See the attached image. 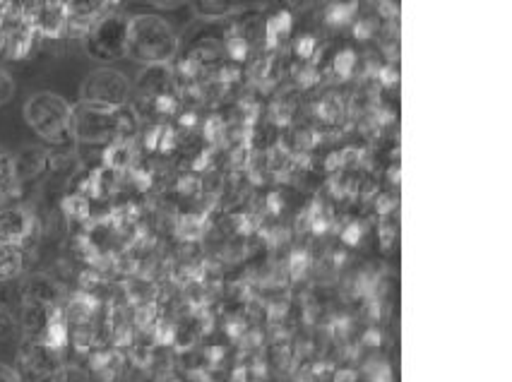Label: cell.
Wrapping results in <instances>:
<instances>
[{"label":"cell","instance_id":"52a82bcc","mask_svg":"<svg viewBox=\"0 0 512 382\" xmlns=\"http://www.w3.org/2000/svg\"><path fill=\"white\" fill-rule=\"evenodd\" d=\"M49 152L39 147H25L13 157V181H32L49 169Z\"/></svg>","mask_w":512,"mask_h":382},{"label":"cell","instance_id":"ba28073f","mask_svg":"<svg viewBox=\"0 0 512 382\" xmlns=\"http://www.w3.org/2000/svg\"><path fill=\"white\" fill-rule=\"evenodd\" d=\"M32 234V217L25 210H0V243L17 246Z\"/></svg>","mask_w":512,"mask_h":382},{"label":"cell","instance_id":"8992f818","mask_svg":"<svg viewBox=\"0 0 512 382\" xmlns=\"http://www.w3.org/2000/svg\"><path fill=\"white\" fill-rule=\"evenodd\" d=\"M37 44V29L27 15L8 13L0 25V53L10 61H25Z\"/></svg>","mask_w":512,"mask_h":382},{"label":"cell","instance_id":"277c9868","mask_svg":"<svg viewBox=\"0 0 512 382\" xmlns=\"http://www.w3.org/2000/svg\"><path fill=\"white\" fill-rule=\"evenodd\" d=\"M82 46L94 61H121L128 56V17L104 13L85 29Z\"/></svg>","mask_w":512,"mask_h":382},{"label":"cell","instance_id":"30bf717a","mask_svg":"<svg viewBox=\"0 0 512 382\" xmlns=\"http://www.w3.org/2000/svg\"><path fill=\"white\" fill-rule=\"evenodd\" d=\"M200 20H226L241 10V0H188Z\"/></svg>","mask_w":512,"mask_h":382},{"label":"cell","instance_id":"5bb4252c","mask_svg":"<svg viewBox=\"0 0 512 382\" xmlns=\"http://www.w3.org/2000/svg\"><path fill=\"white\" fill-rule=\"evenodd\" d=\"M13 327H15L13 320H10L5 313H0V344L8 342V339L13 337Z\"/></svg>","mask_w":512,"mask_h":382},{"label":"cell","instance_id":"7c38bea8","mask_svg":"<svg viewBox=\"0 0 512 382\" xmlns=\"http://www.w3.org/2000/svg\"><path fill=\"white\" fill-rule=\"evenodd\" d=\"M13 183V154L0 147V190Z\"/></svg>","mask_w":512,"mask_h":382},{"label":"cell","instance_id":"9c48e42d","mask_svg":"<svg viewBox=\"0 0 512 382\" xmlns=\"http://www.w3.org/2000/svg\"><path fill=\"white\" fill-rule=\"evenodd\" d=\"M65 13H68V22L75 25H85V29L99 20L106 13V0H63Z\"/></svg>","mask_w":512,"mask_h":382},{"label":"cell","instance_id":"2e32d148","mask_svg":"<svg viewBox=\"0 0 512 382\" xmlns=\"http://www.w3.org/2000/svg\"><path fill=\"white\" fill-rule=\"evenodd\" d=\"M0 382H22V380H20V375H17V370L0 363Z\"/></svg>","mask_w":512,"mask_h":382},{"label":"cell","instance_id":"3957f363","mask_svg":"<svg viewBox=\"0 0 512 382\" xmlns=\"http://www.w3.org/2000/svg\"><path fill=\"white\" fill-rule=\"evenodd\" d=\"M25 121L53 147L73 145V106L56 92H34L25 101Z\"/></svg>","mask_w":512,"mask_h":382},{"label":"cell","instance_id":"6da1fadb","mask_svg":"<svg viewBox=\"0 0 512 382\" xmlns=\"http://www.w3.org/2000/svg\"><path fill=\"white\" fill-rule=\"evenodd\" d=\"M138 130L135 113L123 109H109V106L80 104L73 106V140L82 145H111V142L128 140Z\"/></svg>","mask_w":512,"mask_h":382},{"label":"cell","instance_id":"4fadbf2b","mask_svg":"<svg viewBox=\"0 0 512 382\" xmlns=\"http://www.w3.org/2000/svg\"><path fill=\"white\" fill-rule=\"evenodd\" d=\"M15 94V80L5 68H0V106L8 104Z\"/></svg>","mask_w":512,"mask_h":382},{"label":"cell","instance_id":"8fae6325","mask_svg":"<svg viewBox=\"0 0 512 382\" xmlns=\"http://www.w3.org/2000/svg\"><path fill=\"white\" fill-rule=\"evenodd\" d=\"M22 267V255L17 246L10 243H0V279H10L20 272Z\"/></svg>","mask_w":512,"mask_h":382},{"label":"cell","instance_id":"7a4b0ae2","mask_svg":"<svg viewBox=\"0 0 512 382\" xmlns=\"http://www.w3.org/2000/svg\"><path fill=\"white\" fill-rule=\"evenodd\" d=\"M181 39L159 15L128 17V56L142 65H169L178 56Z\"/></svg>","mask_w":512,"mask_h":382},{"label":"cell","instance_id":"5b68a950","mask_svg":"<svg viewBox=\"0 0 512 382\" xmlns=\"http://www.w3.org/2000/svg\"><path fill=\"white\" fill-rule=\"evenodd\" d=\"M130 97H133V85L125 73L116 68L92 70L80 87V101L109 106V109H123L130 104Z\"/></svg>","mask_w":512,"mask_h":382},{"label":"cell","instance_id":"9a60e30c","mask_svg":"<svg viewBox=\"0 0 512 382\" xmlns=\"http://www.w3.org/2000/svg\"><path fill=\"white\" fill-rule=\"evenodd\" d=\"M147 3L154 5V8H159V10H176V8H181V5H186L188 0H147Z\"/></svg>","mask_w":512,"mask_h":382},{"label":"cell","instance_id":"e0dca14e","mask_svg":"<svg viewBox=\"0 0 512 382\" xmlns=\"http://www.w3.org/2000/svg\"><path fill=\"white\" fill-rule=\"evenodd\" d=\"M5 15H8V3H5V0H0V25H3Z\"/></svg>","mask_w":512,"mask_h":382},{"label":"cell","instance_id":"ac0fdd59","mask_svg":"<svg viewBox=\"0 0 512 382\" xmlns=\"http://www.w3.org/2000/svg\"><path fill=\"white\" fill-rule=\"evenodd\" d=\"M318 3H320V0H318Z\"/></svg>","mask_w":512,"mask_h":382}]
</instances>
